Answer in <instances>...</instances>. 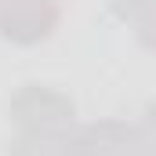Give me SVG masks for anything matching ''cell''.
Here are the masks:
<instances>
[{
  "mask_svg": "<svg viewBox=\"0 0 156 156\" xmlns=\"http://www.w3.org/2000/svg\"><path fill=\"white\" fill-rule=\"evenodd\" d=\"M62 4H0V37L11 44H40L58 29Z\"/></svg>",
  "mask_w": 156,
  "mask_h": 156,
  "instance_id": "7a4b0ae2",
  "label": "cell"
},
{
  "mask_svg": "<svg viewBox=\"0 0 156 156\" xmlns=\"http://www.w3.org/2000/svg\"><path fill=\"white\" fill-rule=\"evenodd\" d=\"M0 4H62V0H0Z\"/></svg>",
  "mask_w": 156,
  "mask_h": 156,
  "instance_id": "5b68a950",
  "label": "cell"
},
{
  "mask_svg": "<svg viewBox=\"0 0 156 156\" xmlns=\"http://www.w3.org/2000/svg\"><path fill=\"white\" fill-rule=\"evenodd\" d=\"M134 33H138V40H142L149 51H156V11L145 18V22H138V26H134Z\"/></svg>",
  "mask_w": 156,
  "mask_h": 156,
  "instance_id": "277c9868",
  "label": "cell"
},
{
  "mask_svg": "<svg viewBox=\"0 0 156 156\" xmlns=\"http://www.w3.org/2000/svg\"><path fill=\"white\" fill-rule=\"evenodd\" d=\"M109 4H113V11H116L120 18L131 22V26L145 22V18L156 11V0H109Z\"/></svg>",
  "mask_w": 156,
  "mask_h": 156,
  "instance_id": "3957f363",
  "label": "cell"
},
{
  "mask_svg": "<svg viewBox=\"0 0 156 156\" xmlns=\"http://www.w3.org/2000/svg\"><path fill=\"white\" fill-rule=\"evenodd\" d=\"M73 116H76V105L55 87L26 83L11 98V120L18 123V131H62V127H73Z\"/></svg>",
  "mask_w": 156,
  "mask_h": 156,
  "instance_id": "6da1fadb",
  "label": "cell"
}]
</instances>
